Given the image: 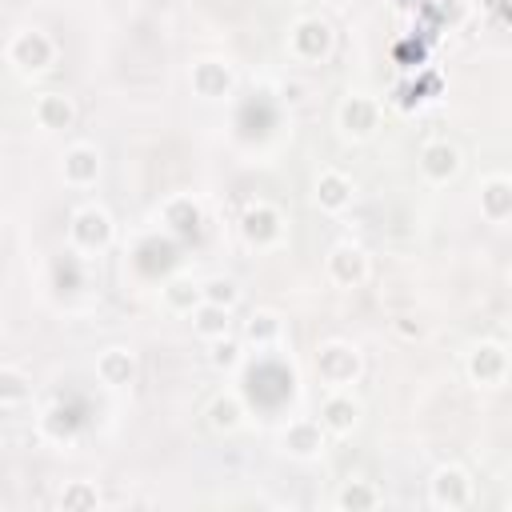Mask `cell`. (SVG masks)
<instances>
[{"mask_svg": "<svg viewBox=\"0 0 512 512\" xmlns=\"http://www.w3.org/2000/svg\"><path fill=\"white\" fill-rule=\"evenodd\" d=\"M312 196H316L320 212H344L352 204V180L344 172H336V168H324L316 176V192Z\"/></svg>", "mask_w": 512, "mask_h": 512, "instance_id": "cell-17", "label": "cell"}, {"mask_svg": "<svg viewBox=\"0 0 512 512\" xmlns=\"http://www.w3.org/2000/svg\"><path fill=\"white\" fill-rule=\"evenodd\" d=\"M316 372H320L324 384H332V388H348V384L360 380V372H364V356H360V348L348 344V340H324V344L316 348Z\"/></svg>", "mask_w": 512, "mask_h": 512, "instance_id": "cell-1", "label": "cell"}, {"mask_svg": "<svg viewBox=\"0 0 512 512\" xmlns=\"http://www.w3.org/2000/svg\"><path fill=\"white\" fill-rule=\"evenodd\" d=\"M200 300L220 304V308H236L240 304V284L232 276H208V280H200Z\"/></svg>", "mask_w": 512, "mask_h": 512, "instance_id": "cell-27", "label": "cell"}, {"mask_svg": "<svg viewBox=\"0 0 512 512\" xmlns=\"http://www.w3.org/2000/svg\"><path fill=\"white\" fill-rule=\"evenodd\" d=\"M0 332H4V324H0Z\"/></svg>", "mask_w": 512, "mask_h": 512, "instance_id": "cell-33", "label": "cell"}, {"mask_svg": "<svg viewBox=\"0 0 512 512\" xmlns=\"http://www.w3.org/2000/svg\"><path fill=\"white\" fill-rule=\"evenodd\" d=\"M240 360H244V352H240V344L232 340V332H228V336L208 340V364H212L216 372H236V368H240Z\"/></svg>", "mask_w": 512, "mask_h": 512, "instance_id": "cell-28", "label": "cell"}, {"mask_svg": "<svg viewBox=\"0 0 512 512\" xmlns=\"http://www.w3.org/2000/svg\"><path fill=\"white\" fill-rule=\"evenodd\" d=\"M480 8L492 12V16H500V12H504V0H480Z\"/></svg>", "mask_w": 512, "mask_h": 512, "instance_id": "cell-32", "label": "cell"}, {"mask_svg": "<svg viewBox=\"0 0 512 512\" xmlns=\"http://www.w3.org/2000/svg\"><path fill=\"white\" fill-rule=\"evenodd\" d=\"M332 44H336V32H332V24L320 20V16H300V20L288 28V52H292L296 60H304V64L328 60Z\"/></svg>", "mask_w": 512, "mask_h": 512, "instance_id": "cell-3", "label": "cell"}, {"mask_svg": "<svg viewBox=\"0 0 512 512\" xmlns=\"http://www.w3.org/2000/svg\"><path fill=\"white\" fill-rule=\"evenodd\" d=\"M328 280L340 284V288L364 284V280H368V252H364L360 244H352V240L336 244V248L328 252Z\"/></svg>", "mask_w": 512, "mask_h": 512, "instance_id": "cell-10", "label": "cell"}, {"mask_svg": "<svg viewBox=\"0 0 512 512\" xmlns=\"http://www.w3.org/2000/svg\"><path fill=\"white\" fill-rule=\"evenodd\" d=\"M96 380L108 384V388H128L136 380V356H132V348H120V344L104 348L96 356Z\"/></svg>", "mask_w": 512, "mask_h": 512, "instance_id": "cell-14", "label": "cell"}, {"mask_svg": "<svg viewBox=\"0 0 512 512\" xmlns=\"http://www.w3.org/2000/svg\"><path fill=\"white\" fill-rule=\"evenodd\" d=\"M40 436L52 440V444H60V448H72V444H76V420H72V412L48 408V412L40 416Z\"/></svg>", "mask_w": 512, "mask_h": 512, "instance_id": "cell-23", "label": "cell"}, {"mask_svg": "<svg viewBox=\"0 0 512 512\" xmlns=\"http://www.w3.org/2000/svg\"><path fill=\"white\" fill-rule=\"evenodd\" d=\"M464 372H468V380L480 384V388L504 384V376H508V348H504L500 340H480V344L468 352Z\"/></svg>", "mask_w": 512, "mask_h": 512, "instance_id": "cell-6", "label": "cell"}, {"mask_svg": "<svg viewBox=\"0 0 512 512\" xmlns=\"http://www.w3.org/2000/svg\"><path fill=\"white\" fill-rule=\"evenodd\" d=\"M396 332H400L404 340H420V336H424V328H420L412 316H396Z\"/></svg>", "mask_w": 512, "mask_h": 512, "instance_id": "cell-30", "label": "cell"}, {"mask_svg": "<svg viewBox=\"0 0 512 512\" xmlns=\"http://www.w3.org/2000/svg\"><path fill=\"white\" fill-rule=\"evenodd\" d=\"M188 316H192V328H196L200 340H216V336H228L232 332V308H220V304L200 300Z\"/></svg>", "mask_w": 512, "mask_h": 512, "instance_id": "cell-19", "label": "cell"}, {"mask_svg": "<svg viewBox=\"0 0 512 512\" xmlns=\"http://www.w3.org/2000/svg\"><path fill=\"white\" fill-rule=\"evenodd\" d=\"M32 116H36L40 128L60 132V128H72V124H76V104H72V96H64V92H40L36 104H32Z\"/></svg>", "mask_w": 512, "mask_h": 512, "instance_id": "cell-16", "label": "cell"}, {"mask_svg": "<svg viewBox=\"0 0 512 512\" xmlns=\"http://www.w3.org/2000/svg\"><path fill=\"white\" fill-rule=\"evenodd\" d=\"M32 396V380L20 368H0V404H24Z\"/></svg>", "mask_w": 512, "mask_h": 512, "instance_id": "cell-29", "label": "cell"}, {"mask_svg": "<svg viewBox=\"0 0 512 512\" xmlns=\"http://www.w3.org/2000/svg\"><path fill=\"white\" fill-rule=\"evenodd\" d=\"M188 84H192L196 96L220 100V96H228V92L236 88V72H232V64H224V60H216V56H204V60L192 64Z\"/></svg>", "mask_w": 512, "mask_h": 512, "instance_id": "cell-9", "label": "cell"}, {"mask_svg": "<svg viewBox=\"0 0 512 512\" xmlns=\"http://www.w3.org/2000/svg\"><path fill=\"white\" fill-rule=\"evenodd\" d=\"M60 508L64 512H92V508H100V488L92 480H68L60 488Z\"/></svg>", "mask_w": 512, "mask_h": 512, "instance_id": "cell-24", "label": "cell"}, {"mask_svg": "<svg viewBox=\"0 0 512 512\" xmlns=\"http://www.w3.org/2000/svg\"><path fill=\"white\" fill-rule=\"evenodd\" d=\"M380 504V492L368 484V480H348L340 492H336V508L344 512H368Z\"/></svg>", "mask_w": 512, "mask_h": 512, "instance_id": "cell-25", "label": "cell"}, {"mask_svg": "<svg viewBox=\"0 0 512 512\" xmlns=\"http://www.w3.org/2000/svg\"><path fill=\"white\" fill-rule=\"evenodd\" d=\"M280 332H284V316H280V312H272V308H256V312L244 320V340H248V344H256V348L276 344V340H280Z\"/></svg>", "mask_w": 512, "mask_h": 512, "instance_id": "cell-20", "label": "cell"}, {"mask_svg": "<svg viewBox=\"0 0 512 512\" xmlns=\"http://www.w3.org/2000/svg\"><path fill=\"white\" fill-rule=\"evenodd\" d=\"M164 304H168L172 312H192V308L200 304V280H192V276L168 280V284H164Z\"/></svg>", "mask_w": 512, "mask_h": 512, "instance_id": "cell-26", "label": "cell"}, {"mask_svg": "<svg viewBox=\"0 0 512 512\" xmlns=\"http://www.w3.org/2000/svg\"><path fill=\"white\" fill-rule=\"evenodd\" d=\"M64 180L72 184V188H88V184H96V176H100V148L96 144H72V148H64Z\"/></svg>", "mask_w": 512, "mask_h": 512, "instance_id": "cell-13", "label": "cell"}, {"mask_svg": "<svg viewBox=\"0 0 512 512\" xmlns=\"http://www.w3.org/2000/svg\"><path fill=\"white\" fill-rule=\"evenodd\" d=\"M420 172H424L432 184H448V180L460 172V152H456V144H448V140H428V144L420 148Z\"/></svg>", "mask_w": 512, "mask_h": 512, "instance_id": "cell-12", "label": "cell"}, {"mask_svg": "<svg viewBox=\"0 0 512 512\" xmlns=\"http://www.w3.org/2000/svg\"><path fill=\"white\" fill-rule=\"evenodd\" d=\"M440 12H444V16H452V20H460L468 8H464V0H444V4H440Z\"/></svg>", "mask_w": 512, "mask_h": 512, "instance_id": "cell-31", "label": "cell"}, {"mask_svg": "<svg viewBox=\"0 0 512 512\" xmlns=\"http://www.w3.org/2000/svg\"><path fill=\"white\" fill-rule=\"evenodd\" d=\"M8 60L20 72H44L56 60V40L48 32H40V28H20L8 40Z\"/></svg>", "mask_w": 512, "mask_h": 512, "instance_id": "cell-4", "label": "cell"}, {"mask_svg": "<svg viewBox=\"0 0 512 512\" xmlns=\"http://www.w3.org/2000/svg\"><path fill=\"white\" fill-rule=\"evenodd\" d=\"M112 236H116L112 216H108L104 208H96V204L76 208V212H72V220H68V244H72L76 252H84V256L104 252V248L112 244Z\"/></svg>", "mask_w": 512, "mask_h": 512, "instance_id": "cell-2", "label": "cell"}, {"mask_svg": "<svg viewBox=\"0 0 512 512\" xmlns=\"http://www.w3.org/2000/svg\"><path fill=\"white\" fill-rule=\"evenodd\" d=\"M280 232H284L280 208H272V204H264V200H256V204L244 208V216H240V236H244L252 248H272V244L280 240Z\"/></svg>", "mask_w": 512, "mask_h": 512, "instance_id": "cell-8", "label": "cell"}, {"mask_svg": "<svg viewBox=\"0 0 512 512\" xmlns=\"http://www.w3.org/2000/svg\"><path fill=\"white\" fill-rule=\"evenodd\" d=\"M428 500L436 508H448V512L468 508L472 504V476L460 464H440L428 480Z\"/></svg>", "mask_w": 512, "mask_h": 512, "instance_id": "cell-5", "label": "cell"}, {"mask_svg": "<svg viewBox=\"0 0 512 512\" xmlns=\"http://www.w3.org/2000/svg\"><path fill=\"white\" fill-rule=\"evenodd\" d=\"M480 212H484V220H492V224H504L508 216H512V180L508 176H488L484 184H480Z\"/></svg>", "mask_w": 512, "mask_h": 512, "instance_id": "cell-18", "label": "cell"}, {"mask_svg": "<svg viewBox=\"0 0 512 512\" xmlns=\"http://www.w3.org/2000/svg\"><path fill=\"white\" fill-rule=\"evenodd\" d=\"M320 424H324V432H332V436H348V432L360 424V400H356L352 392L336 388V392L324 396V404H320Z\"/></svg>", "mask_w": 512, "mask_h": 512, "instance_id": "cell-11", "label": "cell"}, {"mask_svg": "<svg viewBox=\"0 0 512 512\" xmlns=\"http://www.w3.org/2000/svg\"><path fill=\"white\" fill-rule=\"evenodd\" d=\"M284 452L296 460H316L324 452V424L320 420H292L284 428Z\"/></svg>", "mask_w": 512, "mask_h": 512, "instance_id": "cell-15", "label": "cell"}, {"mask_svg": "<svg viewBox=\"0 0 512 512\" xmlns=\"http://www.w3.org/2000/svg\"><path fill=\"white\" fill-rule=\"evenodd\" d=\"M336 124H340V132L348 140H368L376 132V124H380V104L372 96H364V92H348L340 100V108H336Z\"/></svg>", "mask_w": 512, "mask_h": 512, "instance_id": "cell-7", "label": "cell"}, {"mask_svg": "<svg viewBox=\"0 0 512 512\" xmlns=\"http://www.w3.org/2000/svg\"><path fill=\"white\" fill-rule=\"evenodd\" d=\"M240 424H244V404H240V396L220 392V396L208 404V428H212V432H236Z\"/></svg>", "mask_w": 512, "mask_h": 512, "instance_id": "cell-22", "label": "cell"}, {"mask_svg": "<svg viewBox=\"0 0 512 512\" xmlns=\"http://www.w3.org/2000/svg\"><path fill=\"white\" fill-rule=\"evenodd\" d=\"M160 216H164V224H168L172 232H180V236L200 228V204H196L192 196H172V200H164Z\"/></svg>", "mask_w": 512, "mask_h": 512, "instance_id": "cell-21", "label": "cell"}]
</instances>
